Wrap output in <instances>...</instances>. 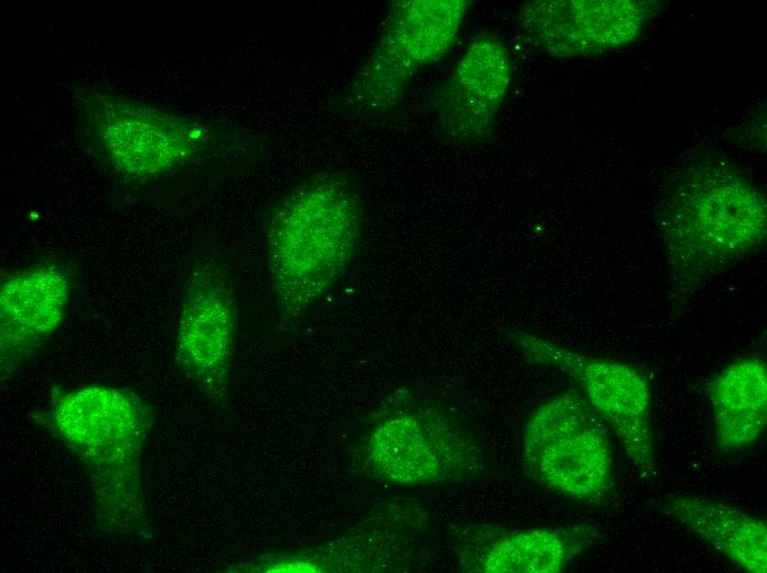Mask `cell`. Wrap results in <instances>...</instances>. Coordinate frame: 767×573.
Segmentation results:
<instances>
[{
  "label": "cell",
  "mask_w": 767,
  "mask_h": 573,
  "mask_svg": "<svg viewBox=\"0 0 767 573\" xmlns=\"http://www.w3.org/2000/svg\"><path fill=\"white\" fill-rule=\"evenodd\" d=\"M41 420L84 465L98 531L114 538H151L142 463L153 423L150 406L130 390L109 385L54 388Z\"/></svg>",
  "instance_id": "cell-1"
},
{
  "label": "cell",
  "mask_w": 767,
  "mask_h": 573,
  "mask_svg": "<svg viewBox=\"0 0 767 573\" xmlns=\"http://www.w3.org/2000/svg\"><path fill=\"white\" fill-rule=\"evenodd\" d=\"M353 186L332 173L314 175L273 206L266 221V255L279 322L299 324L343 275L361 234Z\"/></svg>",
  "instance_id": "cell-2"
},
{
  "label": "cell",
  "mask_w": 767,
  "mask_h": 573,
  "mask_svg": "<svg viewBox=\"0 0 767 573\" xmlns=\"http://www.w3.org/2000/svg\"><path fill=\"white\" fill-rule=\"evenodd\" d=\"M766 224L765 195L737 171L704 166L680 176L661 209L673 312L709 280L758 251Z\"/></svg>",
  "instance_id": "cell-3"
},
{
  "label": "cell",
  "mask_w": 767,
  "mask_h": 573,
  "mask_svg": "<svg viewBox=\"0 0 767 573\" xmlns=\"http://www.w3.org/2000/svg\"><path fill=\"white\" fill-rule=\"evenodd\" d=\"M609 430L581 392H562L527 420L525 466L547 489L575 501L599 504L611 494L615 479Z\"/></svg>",
  "instance_id": "cell-4"
},
{
  "label": "cell",
  "mask_w": 767,
  "mask_h": 573,
  "mask_svg": "<svg viewBox=\"0 0 767 573\" xmlns=\"http://www.w3.org/2000/svg\"><path fill=\"white\" fill-rule=\"evenodd\" d=\"M77 104L94 145L112 167L149 180L181 167L214 141L208 126L102 86L78 91Z\"/></svg>",
  "instance_id": "cell-5"
},
{
  "label": "cell",
  "mask_w": 767,
  "mask_h": 573,
  "mask_svg": "<svg viewBox=\"0 0 767 573\" xmlns=\"http://www.w3.org/2000/svg\"><path fill=\"white\" fill-rule=\"evenodd\" d=\"M468 7L465 0L396 2L370 56L346 89L347 106L359 113L396 106L414 75L451 51Z\"/></svg>",
  "instance_id": "cell-6"
},
{
  "label": "cell",
  "mask_w": 767,
  "mask_h": 573,
  "mask_svg": "<svg viewBox=\"0 0 767 573\" xmlns=\"http://www.w3.org/2000/svg\"><path fill=\"white\" fill-rule=\"evenodd\" d=\"M511 338L529 360L554 367L572 378L618 437L635 467L645 476L655 474L651 391L638 368L585 355L525 332H514Z\"/></svg>",
  "instance_id": "cell-7"
},
{
  "label": "cell",
  "mask_w": 767,
  "mask_h": 573,
  "mask_svg": "<svg viewBox=\"0 0 767 573\" xmlns=\"http://www.w3.org/2000/svg\"><path fill=\"white\" fill-rule=\"evenodd\" d=\"M236 335L231 277L216 258L201 259L184 285L174 358L177 368L215 402L228 398Z\"/></svg>",
  "instance_id": "cell-8"
},
{
  "label": "cell",
  "mask_w": 767,
  "mask_h": 573,
  "mask_svg": "<svg viewBox=\"0 0 767 573\" xmlns=\"http://www.w3.org/2000/svg\"><path fill=\"white\" fill-rule=\"evenodd\" d=\"M371 469L403 485H440L480 469L482 454L458 428L431 410L399 411L384 419L366 444Z\"/></svg>",
  "instance_id": "cell-9"
},
{
  "label": "cell",
  "mask_w": 767,
  "mask_h": 573,
  "mask_svg": "<svg viewBox=\"0 0 767 573\" xmlns=\"http://www.w3.org/2000/svg\"><path fill=\"white\" fill-rule=\"evenodd\" d=\"M648 13V4L637 0H538L521 6L518 21L549 55L576 58L634 42Z\"/></svg>",
  "instance_id": "cell-10"
},
{
  "label": "cell",
  "mask_w": 767,
  "mask_h": 573,
  "mask_svg": "<svg viewBox=\"0 0 767 573\" xmlns=\"http://www.w3.org/2000/svg\"><path fill=\"white\" fill-rule=\"evenodd\" d=\"M73 291L62 264L41 262L10 273L0 285V378L7 381L63 323Z\"/></svg>",
  "instance_id": "cell-11"
},
{
  "label": "cell",
  "mask_w": 767,
  "mask_h": 573,
  "mask_svg": "<svg viewBox=\"0 0 767 573\" xmlns=\"http://www.w3.org/2000/svg\"><path fill=\"white\" fill-rule=\"evenodd\" d=\"M511 75L505 43L493 34L477 35L439 93L436 117L442 132L461 143L487 138L508 94Z\"/></svg>",
  "instance_id": "cell-12"
},
{
  "label": "cell",
  "mask_w": 767,
  "mask_h": 573,
  "mask_svg": "<svg viewBox=\"0 0 767 573\" xmlns=\"http://www.w3.org/2000/svg\"><path fill=\"white\" fill-rule=\"evenodd\" d=\"M461 549L468 571L482 573H559L601 540L590 525L523 530L478 531Z\"/></svg>",
  "instance_id": "cell-13"
},
{
  "label": "cell",
  "mask_w": 767,
  "mask_h": 573,
  "mask_svg": "<svg viewBox=\"0 0 767 573\" xmlns=\"http://www.w3.org/2000/svg\"><path fill=\"white\" fill-rule=\"evenodd\" d=\"M662 506L666 513L741 570L767 572V525L764 519L726 502L688 494L668 496Z\"/></svg>",
  "instance_id": "cell-14"
},
{
  "label": "cell",
  "mask_w": 767,
  "mask_h": 573,
  "mask_svg": "<svg viewBox=\"0 0 767 573\" xmlns=\"http://www.w3.org/2000/svg\"><path fill=\"white\" fill-rule=\"evenodd\" d=\"M716 442L734 453L754 445L767 424V367L759 357H739L709 382Z\"/></svg>",
  "instance_id": "cell-15"
}]
</instances>
